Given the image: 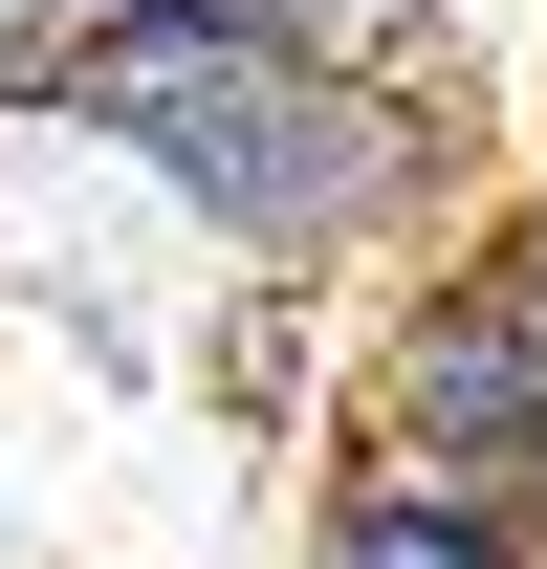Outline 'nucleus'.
Listing matches in <instances>:
<instances>
[{
	"label": "nucleus",
	"instance_id": "4",
	"mask_svg": "<svg viewBox=\"0 0 547 569\" xmlns=\"http://www.w3.org/2000/svg\"><path fill=\"white\" fill-rule=\"evenodd\" d=\"M241 22H285V44H350V67H438V88H460L438 0H241Z\"/></svg>",
	"mask_w": 547,
	"mask_h": 569
},
{
	"label": "nucleus",
	"instance_id": "1",
	"mask_svg": "<svg viewBox=\"0 0 547 569\" xmlns=\"http://www.w3.org/2000/svg\"><path fill=\"white\" fill-rule=\"evenodd\" d=\"M110 176L153 198V241L198 263V307H372V284L460 263L481 241V132L438 67H350V44H285L241 0H176L132 44H88L44 88Z\"/></svg>",
	"mask_w": 547,
	"mask_h": 569
},
{
	"label": "nucleus",
	"instance_id": "5",
	"mask_svg": "<svg viewBox=\"0 0 547 569\" xmlns=\"http://www.w3.org/2000/svg\"><path fill=\"white\" fill-rule=\"evenodd\" d=\"M44 88H67V67H44V0H0V132H22Z\"/></svg>",
	"mask_w": 547,
	"mask_h": 569
},
{
	"label": "nucleus",
	"instance_id": "6",
	"mask_svg": "<svg viewBox=\"0 0 547 569\" xmlns=\"http://www.w3.org/2000/svg\"><path fill=\"white\" fill-rule=\"evenodd\" d=\"M132 22H176V0H44V67H88V44H132Z\"/></svg>",
	"mask_w": 547,
	"mask_h": 569
},
{
	"label": "nucleus",
	"instance_id": "2",
	"mask_svg": "<svg viewBox=\"0 0 547 569\" xmlns=\"http://www.w3.org/2000/svg\"><path fill=\"white\" fill-rule=\"evenodd\" d=\"M329 460L416 482V503H481V526L547 548V284L504 263V219L329 329Z\"/></svg>",
	"mask_w": 547,
	"mask_h": 569
},
{
	"label": "nucleus",
	"instance_id": "3",
	"mask_svg": "<svg viewBox=\"0 0 547 569\" xmlns=\"http://www.w3.org/2000/svg\"><path fill=\"white\" fill-rule=\"evenodd\" d=\"M285 569H547L526 526H481V503H416V482H307V526H285Z\"/></svg>",
	"mask_w": 547,
	"mask_h": 569
},
{
	"label": "nucleus",
	"instance_id": "7",
	"mask_svg": "<svg viewBox=\"0 0 547 569\" xmlns=\"http://www.w3.org/2000/svg\"><path fill=\"white\" fill-rule=\"evenodd\" d=\"M504 263L547 284V153H526V176H504Z\"/></svg>",
	"mask_w": 547,
	"mask_h": 569
}]
</instances>
